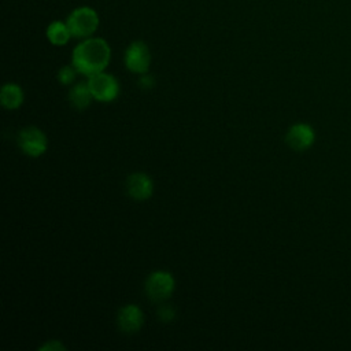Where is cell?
<instances>
[{"instance_id": "6da1fadb", "label": "cell", "mask_w": 351, "mask_h": 351, "mask_svg": "<svg viewBox=\"0 0 351 351\" xmlns=\"http://www.w3.org/2000/svg\"><path fill=\"white\" fill-rule=\"evenodd\" d=\"M111 59V48L101 37L82 38L73 49L71 64L84 75H93L106 70Z\"/></svg>"}, {"instance_id": "7a4b0ae2", "label": "cell", "mask_w": 351, "mask_h": 351, "mask_svg": "<svg viewBox=\"0 0 351 351\" xmlns=\"http://www.w3.org/2000/svg\"><path fill=\"white\" fill-rule=\"evenodd\" d=\"M66 22L74 38L92 37L100 25L99 12L89 5H80L70 11L66 16Z\"/></svg>"}, {"instance_id": "3957f363", "label": "cell", "mask_w": 351, "mask_h": 351, "mask_svg": "<svg viewBox=\"0 0 351 351\" xmlns=\"http://www.w3.org/2000/svg\"><path fill=\"white\" fill-rule=\"evenodd\" d=\"M176 281L171 273L156 270L151 273L145 281V293L154 302L166 300L174 291Z\"/></svg>"}, {"instance_id": "277c9868", "label": "cell", "mask_w": 351, "mask_h": 351, "mask_svg": "<svg viewBox=\"0 0 351 351\" xmlns=\"http://www.w3.org/2000/svg\"><path fill=\"white\" fill-rule=\"evenodd\" d=\"M123 62L129 71L145 74L151 64V51L148 45L141 40L132 41L125 51Z\"/></svg>"}, {"instance_id": "5b68a950", "label": "cell", "mask_w": 351, "mask_h": 351, "mask_svg": "<svg viewBox=\"0 0 351 351\" xmlns=\"http://www.w3.org/2000/svg\"><path fill=\"white\" fill-rule=\"evenodd\" d=\"M93 99L99 101H112L119 93V84L114 75L104 71L93 74L88 80Z\"/></svg>"}, {"instance_id": "8992f818", "label": "cell", "mask_w": 351, "mask_h": 351, "mask_svg": "<svg viewBox=\"0 0 351 351\" xmlns=\"http://www.w3.org/2000/svg\"><path fill=\"white\" fill-rule=\"evenodd\" d=\"M18 145L29 156H40L47 149V137L36 126H27L18 134Z\"/></svg>"}, {"instance_id": "52a82bcc", "label": "cell", "mask_w": 351, "mask_h": 351, "mask_svg": "<svg viewBox=\"0 0 351 351\" xmlns=\"http://www.w3.org/2000/svg\"><path fill=\"white\" fill-rule=\"evenodd\" d=\"M315 141V132L308 123L292 125L285 136V143L293 151H306Z\"/></svg>"}, {"instance_id": "ba28073f", "label": "cell", "mask_w": 351, "mask_h": 351, "mask_svg": "<svg viewBox=\"0 0 351 351\" xmlns=\"http://www.w3.org/2000/svg\"><path fill=\"white\" fill-rule=\"evenodd\" d=\"M126 191L134 200H147L154 192V184L147 174L133 173L126 180Z\"/></svg>"}, {"instance_id": "9c48e42d", "label": "cell", "mask_w": 351, "mask_h": 351, "mask_svg": "<svg viewBox=\"0 0 351 351\" xmlns=\"http://www.w3.org/2000/svg\"><path fill=\"white\" fill-rule=\"evenodd\" d=\"M117 322H118V328L122 332L134 333L141 328L144 322V314L138 306L126 304L118 311Z\"/></svg>"}, {"instance_id": "30bf717a", "label": "cell", "mask_w": 351, "mask_h": 351, "mask_svg": "<svg viewBox=\"0 0 351 351\" xmlns=\"http://www.w3.org/2000/svg\"><path fill=\"white\" fill-rule=\"evenodd\" d=\"M45 36L48 38V41L52 44V45H56V47H62V45H66L70 38L73 37L70 29H69V25L66 21H60V19H56V21H52L48 26H47V30H45Z\"/></svg>"}, {"instance_id": "8fae6325", "label": "cell", "mask_w": 351, "mask_h": 351, "mask_svg": "<svg viewBox=\"0 0 351 351\" xmlns=\"http://www.w3.org/2000/svg\"><path fill=\"white\" fill-rule=\"evenodd\" d=\"M0 101L3 104V107L8 108V110H14L18 108L22 101H23V90L19 85L8 82L1 88L0 92Z\"/></svg>"}, {"instance_id": "7c38bea8", "label": "cell", "mask_w": 351, "mask_h": 351, "mask_svg": "<svg viewBox=\"0 0 351 351\" xmlns=\"http://www.w3.org/2000/svg\"><path fill=\"white\" fill-rule=\"evenodd\" d=\"M69 99H70V103L73 104L74 108L85 110L90 104V101L93 99L88 82H78V84H75L70 89Z\"/></svg>"}, {"instance_id": "4fadbf2b", "label": "cell", "mask_w": 351, "mask_h": 351, "mask_svg": "<svg viewBox=\"0 0 351 351\" xmlns=\"http://www.w3.org/2000/svg\"><path fill=\"white\" fill-rule=\"evenodd\" d=\"M75 73H78V71H77V69H75L73 64H70V66H63V67L59 70V73H58V80H59L60 84L69 85V84H71V82L74 81Z\"/></svg>"}, {"instance_id": "5bb4252c", "label": "cell", "mask_w": 351, "mask_h": 351, "mask_svg": "<svg viewBox=\"0 0 351 351\" xmlns=\"http://www.w3.org/2000/svg\"><path fill=\"white\" fill-rule=\"evenodd\" d=\"M174 308L171 307V306H169V304H166V306H160L159 307V310H158V317H159V319L160 321H165V322H169V321H171L173 318H174Z\"/></svg>"}, {"instance_id": "9a60e30c", "label": "cell", "mask_w": 351, "mask_h": 351, "mask_svg": "<svg viewBox=\"0 0 351 351\" xmlns=\"http://www.w3.org/2000/svg\"><path fill=\"white\" fill-rule=\"evenodd\" d=\"M140 85L143 86V88H151L152 85H154V80H152V77L151 75H145V74H141V78H140Z\"/></svg>"}, {"instance_id": "2e32d148", "label": "cell", "mask_w": 351, "mask_h": 351, "mask_svg": "<svg viewBox=\"0 0 351 351\" xmlns=\"http://www.w3.org/2000/svg\"><path fill=\"white\" fill-rule=\"evenodd\" d=\"M40 350H64V347H63L59 341L51 340V341H48L47 344H44Z\"/></svg>"}]
</instances>
